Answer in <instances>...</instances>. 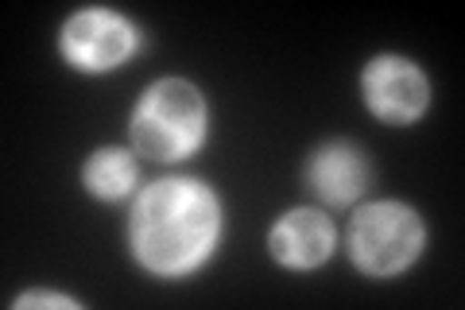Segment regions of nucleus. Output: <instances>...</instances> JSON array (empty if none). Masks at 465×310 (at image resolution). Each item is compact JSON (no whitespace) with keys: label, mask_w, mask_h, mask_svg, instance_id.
Wrapping results in <instances>:
<instances>
[{"label":"nucleus","mask_w":465,"mask_h":310,"mask_svg":"<svg viewBox=\"0 0 465 310\" xmlns=\"http://www.w3.org/2000/svg\"><path fill=\"white\" fill-rule=\"evenodd\" d=\"M222 198L202 179H159L140 190L128 217V248L143 272L183 279L222 245Z\"/></svg>","instance_id":"f257e3e1"},{"label":"nucleus","mask_w":465,"mask_h":310,"mask_svg":"<svg viewBox=\"0 0 465 310\" xmlns=\"http://www.w3.org/2000/svg\"><path fill=\"white\" fill-rule=\"evenodd\" d=\"M210 105L206 94L186 78H159L133 109V147L155 164H179L206 144Z\"/></svg>","instance_id":"f03ea898"},{"label":"nucleus","mask_w":465,"mask_h":310,"mask_svg":"<svg viewBox=\"0 0 465 310\" xmlns=\"http://www.w3.org/2000/svg\"><path fill=\"white\" fill-rule=\"evenodd\" d=\"M427 248V225L407 202H369L349 225V256L365 275L391 279L407 272Z\"/></svg>","instance_id":"7ed1b4c3"},{"label":"nucleus","mask_w":465,"mask_h":310,"mask_svg":"<svg viewBox=\"0 0 465 310\" xmlns=\"http://www.w3.org/2000/svg\"><path fill=\"white\" fill-rule=\"evenodd\" d=\"M58 51L78 74H109L140 51V27L116 8H78L58 32Z\"/></svg>","instance_id":"20e7f679"},{"label":"nucleus","mask_w":465,"mask_h":310,"mask_svg":"<svg viewBox=\"0 0 465 310\" xmlns=\"http://www.w3.org/2000/svg\"><path fill=\"white\" fill-rule=\"evenodd\" d=\"M361 97L384 125H415L430 105V82L419 63L403 55H376L361 70Z\"/></svg>","instance_id":"39448f33"},{"label":"nucleus","mask_w":465,"mask_h":310,"mask_svg":"<svg viewBox=\"0 0 465 310\" xmlns=\"http://www.w3.org/2000/svg\"><path fill=\"white\" fill-rule=\"evenodd\" d=\"M307 179L311 195L326 205H353L372 183V164L357 144L349 140H330L307 159Z\"/></svg>","instance_id":"423d86ee"},{"label":"nucleus","mask_w":465,"mask_h":310,"mask_svg":"<svg viewBox=\"0 0 465 310\" xmlns=\"http://www.w3.org/2000/svg\"><path fill=\"white\" fill-rule=\"evenodd\" d=\"M333 241H338V233H333V221L322 210H287L268 229L272 260L295 272H311L318 264H326Z\"/></svg>","instance_id":"0eeeda50"},{"label":"nucleus","mask_w":465,"mask_h":310,"mask_svg":"<svg viewBox=\"0 0 465 310\" xmlns=\"http://www.w3.org/2000/svg\"><path fill=\"white\" fill-rule=\"evenodd\" d=\"M140 164L124 147H97V152L82 164V186L101 202H121L136 190Z\"/></svg>","instance_id":"6e6552de"},{"label":"nucleus","mask_w":465,"mask_h":310,"mask_svg":"<svg viewBox=\"0 0 465 310\" xmlns=\"http://www.w3.org/2000/svg\"><path fill=\"white\" fill-rule=\"evenodd\" d=\"M32 306H58V310H82L78 299L70 295H54V291H27L16 299V310H32Z\"/></svg>","instance_id":"1a4fd4ad"}]
</instances>
